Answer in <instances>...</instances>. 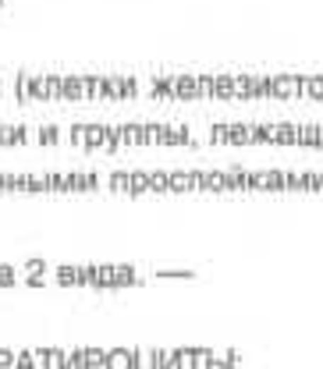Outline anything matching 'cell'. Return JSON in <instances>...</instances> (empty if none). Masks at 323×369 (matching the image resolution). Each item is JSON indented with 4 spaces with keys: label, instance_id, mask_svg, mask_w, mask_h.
Masks as SVG:
<instances>
[{
    "label": "cell",
    "instance_id": "6da1fadb",
    "mask_svg": "<svg viewBox=\"0 0 323 369\" xmlns=\"http://www.w3.org/2000/svg\"><path fill=\"white\" fill-rule=\"evenodd\" d=\"M103 369H135V351L132 348H114L107 351V365Z\"/></svg>",
    "mask_w": 323,
    "mask_h": 369
},
{
    "label": "cell",
    "instance_id": "7a4b0ae2",
    "mask_svg": "<svg viewBox=\"0 0 323 369\" xmlns=\"http://www.w3.org/2000/svg\"><path fill=\"white\" fill-rule=\"evenodd\" d=\"M86 362H89V369H103L107 365V351L103 348H86Z\"/></svg>",
    "mask_w": 323,
    "mask_h": 369
},
{
    "label": "cell",
    "instance_id": "3957f363",
    "mask_svg": "<svg viewBox=\"0 0 323 369\" xmlns=\"http://www.w3.org/2000/svg\"><path fill=\"white\" fill-rule=\"evenodd\" d=\"M128 178H132V171H114L110 174V188L114 192H128Z\"/></svg>",
    "mask_w": 323,
    "mask_h": 369
},
{
    "label": "cell",
    "instance_id": "277c9868",
    "mask_svg": "<svg viewBox=\"0 0 323 369\" xmlns=\"http://www.w3.org/2000/svg\"><path fill=\"white\" fill-rule=\"evenodd\" d=\"M18 362V351H8V348H0V369H11Z\"/></svg>",
    "mask_w": 323,
    "mask_h": 369
},
{
    "label": "cell",
    "instance_id": "5b68a950",
    "mask_svg": "<svg viewBox=\"0 0 323 369\" xmlns=\"http://www.w3.org/2000/svg\"><path fill=\"white\" fill-rule=\"evenodd\" d=\"M57 139H61V132H57V128H40V142H47V146H50V142H57Z\"/></svg>",
    "mask_w": 323,
    "mask_h": 369
},
{
    "label": "cell",
    "instance_id": "8992f818",
    "mask_svg": "<svg viewBox=\"0 0 323 369\" xmlns=\"http://www.w3.org/2000/svg\"><path fill=\"white\" fill-rule=\"evenodd\" d=\"M26 270H29V273H43V270H47V263H43V259H29V263H26Z\"/></svg>",
    "mask_w": 323,
    "mask_h": 369
}]
</instances>
